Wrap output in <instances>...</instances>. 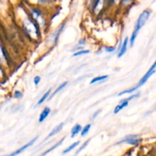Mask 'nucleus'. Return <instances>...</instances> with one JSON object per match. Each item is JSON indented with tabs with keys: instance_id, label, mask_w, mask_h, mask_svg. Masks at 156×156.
<instances>
[{
	"instance_id": "dca6fc26",
	"label": "nucleus",
	"mask_w": 156,
	"mask_h": 156,
	"mask_svg": "<svg viewBox=\"0 0 156 156\" xmlns=\"http://www.w3.org/2000/svg\"><path fill=\"white\" fill-rule=\"evenodd\" d=\"M108 79V75H104V76H97V77H94L91 79V82H90V84H91V85H93V84H95V83H98V82H102V81H105Z\"/></svg>"
},
{
	"instance_id": "7ed1b4c3",
	"label": "nucleus",
	"mask_w": 156,
	"mask_h": 156,
	"mask_svg": "<svg viewBox=\"0 0 156 156\" xmlns=\"http://www.w3.org/2000/svg\"><path fill=\"white\" fill-rule=\"evenodd\" d=\"M28 15L33 19V21L39 26L41 30V29L45 28L47 27V19H46L44 15H43V13L39 9L32 8V9H30V12H29Z\"/></svg>"
},
{
	"instance_id": "aec40b11",
	"label": "nucleus",
	"mask_w": 156,
	"mask_h": 156,
	"mask_svg": "<svg viewBox=\"0 0 156 156\" xmlns=\"http://www.w3.org/2000/svg\"><path fill=\"white\" fill-rule=\"evenodd\" d=\"M23 96H24L23 93L21 92V91H18V90L15 91V92H14V94H13V97L15 98H17V99L22 98Z\"/></svg>"
},
{
	"instance_id": "a211bd4d",
	"label": "nucleus",
	"mask_w": 156,
	"mask_h": 156,
	"mask_svg": "<svg viewBox=\"0 0 156 156\" xmlns=\"http://www.w3.org/2000/svg\"><path fill=\"white\" fill-rule=\"evenodd\" d=\"M91 125L90 124V123L85 125L84 127H82V131H81V133H80L81 136L83 137V136H86L87 134L88 133V132L90 131V129H91Z\"/></svg>"
},
{
	"instance_id": "9d476101",
	"label": "nucleus",
	"mask_w": 156,
	"mask_h": 156,
	"mask_svg": "<svg viewBox=\"0 0 156 156\" xmlns=\"http://www.w3.org/2000/svg\"><path fill=\"white\" fill-rule=\"evenodd\" d=\"M63 126H64V123H59V124H58L57 126H55V127L53 128V129H52L51 131H50V133L48 134V136H47V138H46L45 140H47V139L51 138V137L54 136H56V134L59 133L60 132V131L62 129Z\"/></svg>"
},
{
	"instance_id": "20e7f679",
	"label": "nucleus",
	"mask_w": 156,
	"mask_h": 156,
	"mask_svg": "<svg viewBox=\"0 0 156 156\" xmlns=\"http://www.w3.org/2000/svg\"><path fill=\"white\" fill-rule=\"evenodd\" d=\"M142 140L139 139V135H128L123 139L120 140V141L117 142L116 145L123 144V143H126L130 146H136L141 143Z\"/></svg>"
},
{
	"instance_id": "f3484780",
	"label": "nucleus",
	"mask_w": 156,
	"mask_h": 156,
	"mask_svg": "<svg viewBox=\"0 0 156 156\" xmlns=\"http://www.w3.org/2000/svg\"><path fill=\"white\" fill-rule=\"evenodd\" d=\"M51 91H52V89H51V88H50V89H49L48 91H47V92L44 93V95H43L42 97H41V98L39 99V101H37V105H42V104L44 103V101H46V100H47V99H48L49 98H50V94H51Z\"/></svg>"
},
{
	"instance_id": "b1692460",
	"label": "nucleus",
	"mask_w": 156,
	"mask_h": 156,
	"mask_svg": "<svg viewBox=\"0 0 156 156\" xmlns=\"http://www.w3.org/2000/svg\"><path fill=\"white\" fill-rule=\"evenodd\" d=\"M101 112V109H99V110H98V111H96L95 112H94V114H93V115L91 116V119H92V120H94V119H95L96 117H97L98 116L99 114H100Z\"/></svg>"
},
{
	"instance_id": "39448f33",
	"label": "nucleus",
	"mask_w": 156,
	"mask_h": 156,
	"mask_svg": "<svg viewBox=\"0 0 156 156\" xmlns=\"http://www.w3.org/2000/svg\"><path fill=\"white\" fill-rule=\"evenodd\" d=\"M66 26V23H63V24H61L54 32H53L52 34H50L48 37V42L50 43L51 45L54 46L56 43L58 42V40H59V35L62 33V30H63L64 27Z\"/></svg>"
},
{
	"instance_id": "ddd939ff",
	"label": "nucleus",
	"mask_w": 156,
	"mask_h": 156,
	"mask_svg": "<svg viewBox=\"0 0 156 156\" xmlns=\"http://www.w3.org/2000/svg\"><path fill=\"white\" fill-rule=\"evenodd\" d=\"M82 126L79 123H76L71 129V138H74L78 134H79L82 131Z\"/></svg>"
},
{
	"instance_id": "f257e3e1",
	"label": "nucleus",
	"mask_w": 156,
	"mask_h": 156,
	"mask_svg": "<svg viewBox=\"0 0 156 156\" xmlns=\"http://www.w3.org/2000/svg\"><path fill=\"white\" fill-rule=\"evenodd\" d=\"M21 28L25 35L34 41H37L41 39V30L39 26L33 21L30 15L26 13V15L21 19Z\"/></svg>"
},
{
	"instance_id": "5701e85b",
	"label": "nucleus",
	"mask_w": 156,
	"mask_h": 156,
	"mask_svg": "<svg viewBox=\"0 0 156 156\" xmlns=\"http://www.w3.org/2000/svg\"><path fill=\"white\" fill-rule=\"evenodd\" d=\"M41 81V78L39 76H36L34 78V84L35 85H38L40 84Z\"/></svg>"
},
{
	"instance_id": "bb28decb",
	"label": "nucleus",
	"mask_w": 156,
	"mask_h": 156,
	"mask_svg": "<svg viewBox=\"0 0 156 156\" xmlns=\"http://www.w3.org/2000/svg\"><path fill=\"white\" fill-rule=\"evenodd\" d=\"M122 0H112V2L114 3V4H118V3H120V2H121Z\"/></svg>"
},
{
	"instance_id": "9b49d317",
	"label": "nucleus",
	"mask_w": 156,
	"mask_h": 156,
	"mask_svg": "<svg viewBox=\"0 0 156 156\" xmlns=\"http://www.w3.org/2000/svg\"><path fill=\"white\" fill-rule=\"evenodd\" d=\"M129 105V102L126 101L124 100H121L120 102H119L118 105L115 107V108L114 109V114H117L120 112V111L125 108L126 107H127Z\"/></svg>"
},
{
	"instance_id": "6e6552de",
	"label": "nucleus",
	"mask_w": 156,
	"mask_h": 156,
	"mask_svg": "<svg viewBox=\"0 0 156 156\" xmlns=\"http://www.w3.org/2000/svg\"><path fill=\"white\" fill-rule=\"evenodd\" d=\"M129 38L128 37H126L124 40L123 41V44H122L121 47H120V50L117 52V57L120 58L126 53L128 49V45H129Z\"/></svg>"
},
{
	"instance_id": "2eb2a0df",
	"label": "nucleus",
	"mask_w": 156,
	"mask_h": 156,
	"mask_svg": "<svg viewBox=\"0 0 156 156\" xmlns=\"http://www.w3.org/2000/svg\"><path fill=\"white\" fill-rule=\"evenodd\" d=\"M79 144H80V141L75 142L74 143H73L72 145H70L68 148H66L65 150H63V152H62V155H66V154L69 153L70 152H72L73 150H74V149H76L78 146H79Z\"/></svg>"
},
{
	"instance_id": "4be33fe9",
	"label": "nucleus",
	"mask_w": 156,
	"mask_h": 156,
	"mask_svg": "<svg viewBox=\"0 0 156 156\" xmlns=\"http://www.w3.org/2000/svg\"><path fill=\"white\" fill-rule=\"evenodd\" d=\"M105 50L107 53H113L115 50H117V48L115 47H105Z\"/></svg>"
},
{
	"instance_id": "423d86ee",
	"label": "nucleus",
	"mask_w": 156,
	"mask_h": 156,
	"mask_svg": "<svg viewBox=\"0 0 156 156\" xmlns=\"http://www.w3.org/2000/svg\"><path fill=\"white\" fill-rule=\"evenodd\" d=\"M155 68H156V59L155 62H154V63L152 64V66H151L150 68H149V69L148 70L147 73H146V74L144 75V76L140 79V81L139 82V83L137 84V85H136V86L137 87V88H140V87L143 86V85H145V83H146V82L149 80V78H150L151 76L155 73Z\"/></svg>"
},
{
	"instance_id": "412c9836",
	"label": "nucleus",
	"mask_w": 156,
	"mask_h": 156,
	"mask_svg": "<svg viewBox=\"0 0 156 156\" xmlns=\"http://www.w3.org/2000/svg\"><path fill=\"white\" fill-rule=\"evenodd\" d=\"M89 142H90V140H87L86 142H85V143H84V144L82 145V146H81L80 148H79V150L77 151V152H76V154H79V153H80V152H82V151L83 150V149H85V148L87 146H88V143H89Z\"/></svg>"
},
{
	"instance_id": "f8f14e48",
	"label": "nucleus",
	"mask_w": 156,
	"mask_h": 156,
	"mask_svg": "<svg viewBox=\"0 0 156 156\" xmlns=\"http://www.w3.org/2000/svg\"><path fill=\"white\" fill-rule=\"evenodd\" d=\"M64 140H65V137H62V138L61 139V140H59V141H58L57 143H56V144L54 145V146H51V147H50V149H47V150H46L45 152H44V153H43L42 155H41V156H45L46 155H47V154H48V153H50V152H53V150H55V149H56V148H58V147H59V146H61V145H62V143H63Z\"/></svg>"
},
{
	"instance_id": "a878e982",
	"label": "nucleus",
	"mask_w": 156,
	"mask_h": 156,
	"mask_svg": "<svg viewBox=\"0 0 156 156\" xmlns=\"http://www.w3.org/2000/svg\"><path fill=\"white\" fill-rule=\"evenodd\" d=\"M130 1H131V0H122V2H123V3L124 5L129 4V3L130 2Z\"/></svg>"
},
{
	"instance_id": "f03ea898",
	"label": "nucleus",
	"mask_w": 156,
	"mask_h": 156,
	"mask_svg": "<svg viewBox=\"0 0 156 156\" xmlns=\"http://www.w3.org/2000/svg\"><path fill=\"white\" fill-rule=\"evenodd\" d=\"M151 15V11L150 10H144L139 16L138 19H137L136 22L135 27H134V30L133 31L132 34H131L130 38L129 40V47L132 48L133 47L134 44H135L136 39L137 37V35H138L139 32L141 30L142 27L146 24V23L147 22V21L149 20V17Z\"/></svg>"
},
{
	"instance_id": "0eeeda50",
	"label": "nucleus",
	"mask_w": 156,
	"mask_h": 156,
	"mask_svg": "<svg viewBox=\"0 0 156 156\" xmlns=\"http://www.w3.org/2000/svg\"><path fill=\"white\" fill-rule=\"evenodd\" d=\"M38 137H39V136H35L34 138L32 139L31 140H30V141H29L28 143H26L25 145H24V146H21V147H20L18 149L15 150V152H12V153H10V154H8V155H3V156H16V155H19V154H21V152H24V151H25L26 149H27V148H29V147H30V146H33L34 143L35 142H36L37 140Z\"/></svg>"
},
{
	"instance_id": "1a4fd4ad",
	"label": "nucleus",
	"mask_w": 156,
	"mask_h": 156,
	"mask_svg": "<svg viewBox=\"0 0 156 156\" xmlns=\"http://www.w3.org/2000/svg\"><path fill=\"white\" fill-rule=\"evenodd\" d=\"M50 112H51V109H50L49 107H45V108H44V110L42 111V112L40 114L39 118H38V122H39V123H43V122L48 117Z\"/></svg>"
},
{
	"instance_id": "6ab92c4d",
	"label": "nucleus",
	"mask_w": 156,
	"mask_h": 156,
	"mask_svg": "<svg viewBox=\"0 0 156 156\" xmlns=\"http://www.w3.org/2000/svg\"><path fill=\"white\" fill-rule=\"evenodd\" d=\"M89 53H90L89 50H85V49H84V50H79V51H77V52H75V53L73 54V56H74V57H76V56H82V55L88 54Z\"/></svg>"
},
{
	"instance_id": "393cba45",
	"label": "nucleus",
	"mask_w": 156,
	"mask_h": 156,
	"mask_svg": "<svg viewBox=\"0 0 156 156\" xmlns=\"http://www.w3.org/2000/svg\"><path fill=\"white\" fill-rule=\"evenodd\" d=\"M85 44H86V42H85V40H84V39L80 40V41H79V43H78V44H79V47H82V46L85 45Z\"/></svg>"
},
{
	"instance_id": "4468645a",
	"label": "nucleus",
	"mask_w": 156,
	"mask_h": 156,
	"mask_svg": "<svg viewBox=\"0 0 156 156\" xmlns=\"http://www.w3.org/2000/svg\"><path fill=\"white\" fill-rule=\"evenodd\" d=\"M67 85H68V82H62V83H61L60 85H59V86H58L57 88H56V89L54 90V91H53V92L52 93V94H51V95L50 96V98H49V99H51V98H53L54 97L55 95H56V94H57L58 93H59V91H61V90H62V89H63V88H65V87Z\"/></svg>"
}]
</instances>
